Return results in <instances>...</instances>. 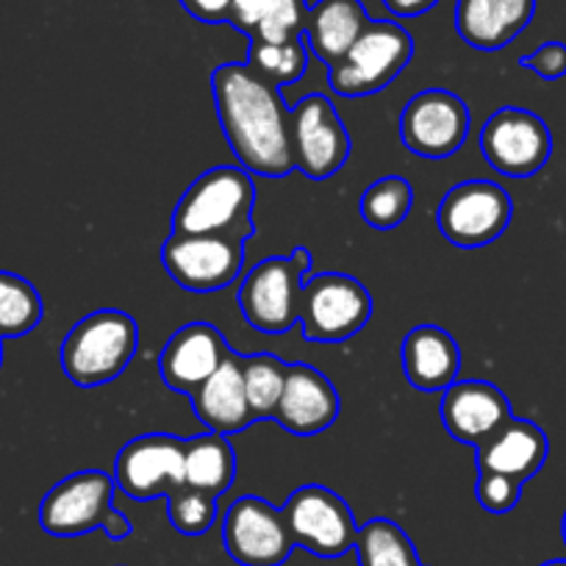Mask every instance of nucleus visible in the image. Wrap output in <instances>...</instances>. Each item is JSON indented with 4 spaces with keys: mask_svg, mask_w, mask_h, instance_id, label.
<instances>
[{
    "mask_svg": "<svg viewBox=\"0 0 566 566\" xmlns=\"http://www.w3.org/2000/svg\"><path fill=\"white\" fill-rule=\"evenodd\" d=\"M295 544L319 558H342L356 547L358 525L350 505L331 489L308 483L290 494L283 505Z\"/></svg>",
    "mask_w": 566,
    "mask_h": 566,
    "instance_id": "obj_10",
    "label": "nucleus"
},
{
    "mask_svg": "<svg viewBox=\"0 0 566 566\" xmlns=\"http://www.w3.org/2000/svg\"><path fill=\"white\" fill-rule=\"evenodd\" d=\"M275 0H231V14H228V23L233 25L242 34H253L255 25L264 20V14L270 12Z\"/></svg>",
    "mask_w": 566,
    "mask_h": 566,
    "instance_id": "obj_34",
    "label": "nucleus"
},
{
    "mask_svg": "<svg viewBox=\"0 0 566 566\" xmlns=\"http://www.w3.org/2000/svg\"><path fill=\"white\" fill-rule=\"evenodd\" d=\"M184 472L187 486L200 489L211 497H222L237 478V453L222 433H200L184 439Z\"/></svg>",
    "mask_w": 566,
    "mask_h": 566,
    "instance_id": "obj_24",
    "label": "nucleus"
},
{
    "mask_svg": "<svg viewBox=\"0 0 566 566\" xmlns=\"http://www.w3.org/2000/svg\"><path fill=\"white\" fill-rule=\"evenodd\" d=\"M0 342H3V339H0ZM0 364H3V345H0Z\"/></svg>",
    "mask_w": 566,
    "mask_h": 566,
    "instance_id": "obj_40",
    "label": "nucleus"
},
{
    "mask_svg": "<svg viewBox=\"0 0 566 566\" xmlns=\"http://www.w3.org/2000/svg\"><path fill=\"white\" fill-rule=\"evenodd\" d=\"M40 292L23 275L0 270V339H18L42 323Z\"/></svg>",
    "mask_w": 566,
    "mask_h": 566,
    "instance_id": "obj_26",
    "label": "nucleus"
},
{
    "mask_svg": "<svg viewBox=\"0 0 566 566\" xmlns=\"http://www.w3.org/2000/svg\"><path fill=\"white\" fill-rule=\"evenodd\" d=\"M114 483L130 500L167 497L187 486L184 472V439L172 433H145L123 444L114 461Z\"/></svg>",
    "mask_w": 566,
    "mask_h": 566,
    "instance_id": "obj_14",
    "label": "nucleus"
},
{
    "mask_svg": "<svg viewBox=\"0 0 566 566\" xmlns=\"http://www.w3.org/2000/svg\"><path fill=\"white\" fill-rule=\"evenodd\" d=\"M478 470L500 472V475L531 481L544 467L549 453L547 433L536 422L511 417L503 428L492 433L483 444L475 448Z\"/></svg>",
    "mask_w": 566,
    "mask_h": 566,
    "instance_id": "obj_21",
    "label": "nucleus"
},
{
    "mask_svg": "<svg viewBox=\"0 0 566 566\" xmlns=\"http://www.w3.org/2000/svg\"><path fill=\"white\" fill-rule=\"evenodd\" d=\"M139 347V325L130 314L117 308H103L90 314L64 336L62 369L75 386L92 389L117 380L134 361Z\"/></svg>",
    "mask_w": 566,
    "mask_h": 566,
    "instance_id": "obj_3",
    "label": "nucleus"
},
{
    "mask_svg": "<svg viewBox=\"0 0 566 566\" xmlns=\"http://www.w3.org/2000/svg\"><path fill=\"white\" fill-rule=\"evenodd\" d=\"M211 97L239 167L261 178H286L295 170L292 108L277 86L248 64L228 62L211 73Z\"/></svg>",
    "mask_w": 566,
    "mask_h": 566,
    "instance_id": "obj_1",
    "label": "nucleus"
},
{
    "mask_svg": "<svg viewBox=\"0 0 566 566\" xmlns=\"http://www.w3.org/2000/svg\"><path fill=\"white\" fill-rule=\"evenodd\" d=\"M226 336L209 323H189L178 328L167 339L159 356V373L167 389L178 395H192L203 380L220 369V364L231 356Z\"/></svg>",
    "mask_w": 566,
    "mask_h": 566,
    "instance_id": "obj_16",
    "label": "nucleus"
},
{
    "mask_svg": "<svg viewBox=\"0 0 566 566\" xmlns=\"http://www.w3.org/2000/svg\"><path fill=\"white\" fill-rule=\"evenodd\" d=\"M222 542L239 566H281L297 547L283 509L255 494H244L228 505Z\"/></svg>",
    "mask_w": 566,
    "mask_h": 566,
    "instance_id": "obj_11",
    "label": "nucleus"
},
{
    "mask_svg": "<svg viewBox=\"0 0 566 566\" xmlns=\"http://www.w3.org/2000/svg\"><path fill=\"white\" fill-rule=\"evenodd\" d=\"M114 475L103 470H84L64 478L42 497V531L59 538L101 531L114 511Z\"/></svg>",
    "mask_w": 566,
    "mask_h": 566,
    "instance_id": "obj_15",
    "label": "nucleus"
},
{
    "mask_svg": "<svg viewBox=\"0 0 566 566\" xmlns=\"http://www.w3.org/2000/svg\"><path fill=\"white\" fill-rule=\"evenodd\" d=\"M189 402H192L195 417H198L209 431L222 433V437H233V433L248 431L255 419L253 413H250L248 397H244L242 356L231 353V356L220 364V369L189 395Z\"/></svg>",
    "mask_w": 566,
    "mask_h": 566,
    "instance_id": "obj_20",
    "label": "nucleus"
},
{
    "mask_svg": "<svg viewBox=\"0 0 566 566\" xmlns=\"http://www.w3.org/2000/svg\"><path fill=\"white\" fill-rule=\"evenodd\" d=\"M514 217L509 192L494 181L455 184L442 198L437 226L450 244L464 250L492 244L505 233Z\"/></svg>",
    "mask_w": 566,
    "mask_h": 566,
    "instance_id": "obj_9",
    "label": "nucleus"
},
{
    "mask_svg": "<svg viewBox=\"0 0 566 566\" xmlns=\"http://www.w3.org/2000/svg\"><path fill=\"white\" fill-rule=\"evenodd\" d=\"M167 520L181 536H203L217 520V497L200 489L181 486L167 494Z\"/></svg>",
    "mask_w": 566,
    "mask_h": 566,
    "instance_id": "obj_30",
    "label": "nucleus"
},
{
    "mask_svg": "<svg viewBox=\"0 0 566 566\" xmlns=\"http://www.w3.org/2000/svg\"><path fill=\"white\" fill-rule=\"evenodd\" d=\"M413 56V40L395 20H369L350 51L328 67L331 90L342 97L384 92Z\"/></svg>",
    "mask_w": 566,
    "mask_h": 566,
    "instance_id": "obj_5",
    "label": "nucleus"
},
{
    "mask_svg": "<svg viewBox=\"0 0 566 566\" xmlns=\"http://www.w3.org/2000/svg\"><path fill=\"white\" fill-rule=\"evenodd\" d=\"M308 3L306 0H275L270 12L264 14L250 40L261 42H292L301 40L306 31Z\"/></svg>",
    "mask_w": 566,
    "mask_h": 566,
    "instance_id": "obj_31",
    "label": "nucleus"
},
{
    "mask_svg": "<svg viewBox=\"0 0 566 566\" xmlns=\"http://www.w3.org/2000/svg\"><path fill=\"white\" fill-rule=\"evenodd\" d=\"M103 533H106L108 538H112V542H123V538H128L130 533H134V525H130V520L125 514H119L117 509L112 511V514H108V520H106V525L101 527Z\"/></svg>",
    "mask_w": 566,
    "mask_h": 566,
    "instance_id": "obj_37",
    "label": "nucleus"
},
{
    "mask_svg": "<svg viewBox=\"0 0 566 566\" xmlns=\"http://www.w3.org/2000/svg\"><path fill=\"white\" fill-rule=\"evenodd\" d=\"M353 549L358 553V566H422L411 538L391 520H369L358 527Z\"/></svg>",
    "mask_w": 566,
    "mask_h": 566,
    "instance_id": "obj_25",
    "label": "nucleus"
},
{
    "mask_svg": "<svg viewBox=\"0 0 566 566\" xmlns=\"http://www.w3.org/2000/svg\"><path fill=\"white\" fill-rule=\"evenodd\" d=\"M536 0H455V34L475 51H500L531 25Z\"/></svg>",
    "mask_w": 566,
    "mask_h": 566,
    "instance_id": "obj_19",
    "label": "nucleus"
},
{
    "mask_svg": "<svg viewBox=\"0 0 566 566\" xmlns=\"http://www.w3.org/2000/svg\"><path fill=\"white\" fill-rule=\"evenodd\" d=\"M481 154L505 178H531L553 154V134L538 114L527 108H497L481 128Z\"/></svg>",
    "mask_w": 566,
    "mask_h": 566,
    "instance_id": "obj_8",
    "label": "nucleus"
},
{
    "mask_svg": "<svg viewBox=\"0 0 566 566\" xmlns=\"http://www.w3.org/2000/svg\"><path fill=\"white\" fill-rule=\"evenodd\" d=\"M312 250L295 248L290 255H270L239 283V312L259 334H286L297 325L301 290L312 270Z\"/></svg>",
    "mask_w": 566,
    "mask_h": 566,
    "instance_id": "obj_4",
    "label": "nucleus"
},
{
    "mask_svg": "<svg viewBox=\"0 0 566 566\" xmlns=\"http://www.w3.org/2000/svg\"><path fill=\"white\" fill-rule=\"evenodd\" d=\"M339 391L317 367L290 364L281 402L272 419L295 437H314V433L328 431L339 419Z\"/></svg>",
    "mask_w": 566,
    "mask_h": 566,
    "instance_id": "obj_17",
    "label": "nucleus"
},
{
    "mask_svg": "<svg viewBox=\"0 0 566 566\" xmlns=\"http://www.w3.org/2000/svg\"><path fill=\"white\" fill-rule=\"evenodd\" d=\"M520 64L544 81H558L566 75V45L564 42H544L533 53L520 59Z\"/></svg>",
    "mask_w": 566,
    "mask_h": 566,
    "instance_id": "obj_33",
    "label": "nucleus"
},
{
    "mask_svg": "<svg viewBox=\"0 0 566 566\" xmlns=\"http://www.w3.org/2000/svg\"><path fill=\"white\" fill-rule=\"evenodd\" d=\"M286 375H290V364H283L281 358L270 356V353L242 356L244 397H248L250 413H253L255 422L275 417Z\"/></svg>",
    "mask_w": 566,
    "mask_h": 566,
    "instance_id": "obj_27",
    "label": "nucleus"
},
{
    "mask_svg": "<svg viewBox=\"0 0 566 566\" xmlns=\"http://www.w3.org/2000/svg\"><path fill=\"white\" fill-rule=\"evenodd\" d=\"M167 275L187 292H220L244 266V242L226 233H172L161 248Z\"/></svg>",
    "mask_w": 566,
    "mask_h": 566,
    "instance_id": "obj_7",
    "label": "nucleus"
},
{
    "mask_svg": "<svg viewBox=\"0 0 566 566\" xmlns=\"http://www.w3.org/2000/svg\"><path fill=\"white\" fill-rule=\"evenodd\" d=\"M470 136V108L448 90H424L406 103L400 139L413 156L450 159Z\"/></svg>",
    "mask_w": 566,
    "mask_h": 566,
    "instance_id": "obj_13",
    "label": "nucleus"
},
{
    "mask_svg": "<svg viewBox=\"0 0 566 566\" xmlns=\"http://www.w3.org/2000/svg\"><path fill=\"white\" fill-rule=\"evenodd\" d=\"M439 0H384V7L389 9L395 18H419V14L431 12Z\"/></svg>",
    "mask_w": 566,
    "mask_h": 566,
    "instance_id": "obj_36",
    "label": "nucleus"
},
{
    "mask_svg": "<svg viewBox=\"0 0 566 566\" xmlns=\"http://www.w3.org/2000/svg\"><path fill=\"white\" fill-rule=\"evenodd\" d=\"M542 566H566V560L555 558V560H547V564H542Z\"/></svg>",
    "mask_w": 566,
    "mask_h": 566,
    "instance_id": "obj_38",
    "label": "nucleus"
},
{
    "mask_svg": "<svg viewBox=\"0 0 566 566\" xmlns=\"http://www.w3.org/2000/svg\"><path fill=\"white\" fill-rule=\"evenodd\" d=\"M413 206V187L400 176H386L369 184L361 195V217L378 231L402 226Z\"/></svg>",
    "mask_w": 566,
    "mask_h": 566,
    "instance_id": "obj_29",
    "label": "nucleus"
},
{
    "mask_svg": "<svg viewBox=\"0 0 566 566\" xmlns=\"http://www.w3.org/2000/svg\"><path fill=\"white\" fill-rule=\"evenodd\" d=\"M373 317V295L358 277L323 272L306 277L297 323L308 342H347L361 334Z\"/></svg>",
    "mask_w": 566,
    "mask_h": 566,
    "instance_id": "obj_6",
    "label": "nucleus"
},
{
    "mask_svg": "<svg viewBox=\"0 0 566 566\" xmlns=\"http://www.w3.org/2000/svg\"><path fill=\"white\" fill-rule=\"evenodd\" d=\"M178 3L189 18L209 25L228 23V14H231V0H178Z\"/></svg>",
    "mask_w": 566,
    "mask_h": 566,
    "instance_id": "obj_35",
    "label": "nucleus"
},
{
    "mask_svg": "<svg viewBox=\"0 0 566 566\" xmlns=\"http://www.w3.org/2000/svg\"><path fill=\"white\" fill-rule=\"evenodd\" d=\"M255 184L244 167L220 165L195 178L172 211V233H226L250 239Z\"/></svg>",
    "mask_w": 566,
    "mask_h": 566,
    "instance_id": "obj_2",
    "label": "nucleus"
},
{
    "mask_svg": "<svg viewBox=\"0 0 566 566\" xmlns=\"http://www.w3.org/2000/svg\"><path fill=\"white\" fill-rule=\"evenodd\" d=\"M248 67L272 86H292L306 75L308 70V45L306 40L292 42H261L250 40Z\"/></svg>",
    "mask_w": 566,
    "mask_h": 566,
    "instance_id": "obj_28",
    "label": "nucleus"
},
{
    "mask_svg": "<svg viewBox=\"0 0 566 566\" xmlns=\"http://www.w3.org/2000/svg\"><path fill=\"white\" fill-rule=\"evenodd\" d=\"M367 23L369 18L361 0H317L314 7H308L303 40L308 51L325 67H331L350 51Z\"/></svg>",
    "mask_w": 566,
    "mask_h": 566,
    "instance_id": "obj_23",
    "label": "nucleus"
},
{
    "mask_svg": "<svg viewBox=\"0 0 566 566\" xmlns=\"http://www.w3.org/2000/svg\"><path fill=\"white\" fill-rule=\"evenodd\" d=\"M402 373L419 391H444L459 380V342L439 325H417L402 339Z\"/></svg>",
    "mask_w": 566,
    "mask_h": 566,
    "instance_id": "obj_22",
    "label": "nucleus"
},
{
    "mask_svg": "<svg viewBox=\"0 0 566 566\" xmlns=\"http://www.w3.org/2000/svg\"><path fill=\"white\" fill-rule=\"evenodd\" d=\"M292 150L295 170L312 181L334 178L345 167L353 139L328 95L312 92L292 108Z\"/></svg>",
    "mask_w": 566,
    "mask_h": 566,
    "instance_id": "obj_12",
    "label": "nucleus"
},
{
    "mask_svg": "<svg viewBox=\"0 0 566 566\" xmlns=\"http://www.w3.org/2000/svg\"><path fill=\"white\" fill-rule=\"evenodd\" d=\"M475 497L478 503H481V509H486L489 514H509V511H514L516 503H520L522 481L500 475V472L478 470Z\"/></svg>",
    "mask_w": 566,
    "mask_h": 566,
    "instance_id": "obj_32",
    "label": "nucleus"
},
{
    "mask_svg": "<svg viewBox=\"0 0 566 566\" xmlns=\"http://www.w3.org/2000/svg\"><path fill=\"white\" fill-rule=\"evenodd\" d=\"M511 417L509 397L489 380H455L442 391L444 431L461 444L478 448Z\"/></svg>",
    "mask_w": 566,
    "mask_h": 566,
    "instance_id": "obj_18",
    "label": "nucleus"
},
{
    "mask_svg": "<svg viewBox=\"0 0 566 566\" xmlns=\"http://www.w3.org/2000/svg\"><path fill=\"white\" fill-rule=\"evenodd\" d=\"M560 533H564V544H566V514H564V522H560Z\"/></svg>",
    "mask_w": 566,
    "mask_h": 566,
    "instance_id": "obj_39",
    "label": "nucleus"
}]
</instances>
